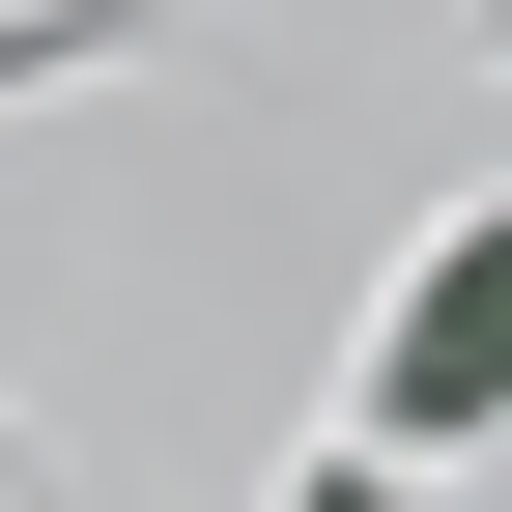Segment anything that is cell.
Here are the masks:
<instances>
[{"mask_svg":"<svg viewBox=\"0 0 512 512\" xmlns=\"http://www.w3.org/2000/svg\"><path fill=\"white\" fill-rule=\"evenodd\" d=\"M456 427H512V200L399 285V342H370V456H456Z\"/></svg>","mask_w":512,"mask_h":512,"instance_id":"6da1fadb","label":"cell"},{"mask_svg":"<svg viewBox=\"0 0 512 512\" xmlns=\"http://www.w3.org/2000/svg\"><path fill=\"white\" fill-rule=\"evenodd\" d=\"M313 512H427V456H342V484H313Z\"/></svg>","mask_w":512,"mask_h":512,"instance_id":"7a4b0ae2","label":"cell"}]
</instances>
